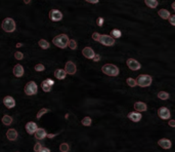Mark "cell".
<instances>
[{
    "label": "cell",
    "mask_w": 175,
    "mask_h": 152,
    "mask_svg": "<svg viewBox=\"0 0 175 152\" xmlns=\"http://www.w3.org/2000/svg\"><path fill=\"white\" fill-rule=\"evenodd\" d=\"M69 40H70L69 37L66 34H59V35L54 37L52 42H53L54 45H56L59 48H66L68 46Z\"/></svg>",
    "instance_id": "6da1fadb"
},
{
    "label": "cell",
    "mask_w": 175,
    "mask_h": 152,
    "mask_svg": "<svg viewBox=\"0 0 175 152\" xmlns=\"http://www.w3.org/2000/svg\"><path fill=\"white\" fill-rule=\"evenodd\" d=\"M101 71L107 76H118L119 68L114 64H106L101 67Z\"/></svg>",
    "instance_id": "7a4b0ae2"
},
{
    "label": "cell",
    "mask_w": 175,
    "mask_h": 152,
    "mask_svg": "<svg viewBox=\"0 0 175 152\" xmlns=\"http://www.w3.org/2000/svg\"><path fill=\"white\" fill-rule=\"evenodd\" d=\"M1 28L3 29V31L7 32V33H11V32H14L16 30V22L11 18L4 19L1 24Z\"/></svg>",
    "instance_id": "3957f363"
},
{
    "label": "cell",
    "mask_w": 175,
    "mask_h": 152,
    "mask_svg": "<svg viewBox=\"0 0 175 152\" xmlns=\"http://www.w3.org/2000/svg\"><path fill=\"white\" fill-rule=\"evenodd\" d=\"M135 80H136L137 85L141 86V88H146V86H149L152 84V78L149 75L143 74V75H139Z\"/></svg>",
    "instance_id": "277c9868"
},
{
    "label": "cell",
    "mask_w": 175,
    "mask_h": 152,
    "mask_svg": "<svg viewBox=\"0 0 175 152\" xmlns=\"http://www.w3.org/2000/svg\"><path fill=\"white\" fill-rule=\"evenodd\" d=\"M37 89H38V86H37L36 82L34 81H30L25 85V94L27 96H33V95L37 94Z\"/></svg>",
    "instance_id": "5b68a950"
},
{
    "label": "cell",
    "mask_w": 175,
    "mask_h": 152,
    "mask_svg": "<svg viewBox=\"0 0 175 152\" xmlns=\"http://www.w3.org/2000/svg\"><path fill=\"white\" fill-rule=\"evenodd\" d=\"M98 42H101V44H104L106 46H112L115 44V39L109 35H99Z\"/></svg>",
    "instance_id": "8992f818"
},
{
    "label": "cell",
    "mask_w": 175,
    "mask_h": 152,
    "mask_svg": "<svg viewBox=\"0 0 175 152\" xmlns=\"http://www.w3.org/2000/svg\"><path fill=\"white\" fill-rule=\"evenodd\" d=\"M65 71H66L67 74H70V75H74L77 72V67L75 65L74 62L69 61L66 63V66H65Z\"/></svg>",
    "instance_id": "52a82bcc"
},
{
    "label": "cell",
    "mask_w": 175,
    "mask_h": 152,
    "mask_svg": "<svg viewBox=\"0 0 175 152\" xmlns=\"http://www.w3.org/2000/svg\"><path fill=\"white\" fill-rule=\"evenodd\" d=\"M49 19L53 22H59L62 19V14L57 9H51L49 11Z\"/></svg>",
    "instance_id": "ba28073f"
},
{
    "label": "cell",
    "mask_w": 175,
    "mask_h": 152,
    "mask_svg": "<svg viewBox=\"0 0 175 152\" xmlns=\"http://www.w3.org/2000/svg\"><path fill=\"white\" fill-rule=\"evenodd\" d=\"M127 66L129 67V69H131V70H133V71H137V70H139V69L141 68L140 63L137 62L136 60H134V59H128L127 60Z\"/></svg>",
    "instance_id": "9c48e42d"
},
{
    "label": "cell",
    "mask_w": 175,
    "mask_h": 152,
    "mask_svg": "<svg viewBox=\"0 0 175 152\" xmlns=\"http://www.w3.org/2000/svg\"><path fill=\"white\" fill-rule=\"evenodd\" d=\"M158 115L162 119H169L170 116H171V113H170V110L167 107H161L158 110Z\"/></svg>",
    "instance_id": "30bf717a"
},
{
    "label": "cell",
    "mask_w": 175,
    "mask_h": 152,
    "mask_svg": "<svg viewBox=\"0 0 175 152\" xmlns=\"http://www.w3.org/2000/svg\"><path fill=\"white\" fill-rule=\"evenodd\" d=\"M53 84H54V81L52 80V79L47 78V79H45L44 81H42L41 88H42V89H43L44 92L48 93V92H50V91H51V88H52V85H53Z\"/></svg>",
    "instance_id": "8fae6325"
},
{
    "label": "cell",
    "mask_w": 175,
    "mask_h": 152,
    "mask_svg": "<svg viewBox=\"0 0 175 152\" xmlns=\"http://www.w3.org/2000/svg\"><path fill=\"white\" fill-rule=\"evenodd\" d=\"M3 104H4V106L7 107L8 109H11L16 106V101H14V99L12 98V97L6 96L3 98Z\"/></svg>",
    "instance_id": "7c38bea8"
},
{
    "label": "cell",
    "mask_w": 175,
    "mask_h": 152,
    "mask_svg": "<svg viewBox=\"0 0 175 152\" xmlns=\"http://www.w3.org/2000/svg\"><path fill=\"white\" fill-rule=\"evenodd\" d=\"M82 54H83L86 59H93L95 53H94L93 49H92L91 47L87 46V47H84V48L82 49Z\"/></svg>",
    "instance_id": "4fadbf2b"
},
{
    "label": "cell",
    "mask_w": 175,
    "mask_h": 152,
    "mask_svg": "<svg viewBox=\"0 0 175 152\" xmlns=\"http://www.w3.org/2000/svg\"><path fill=\"white\" fill-rule=\"evenodd\" d=\"M34 135H35V138H36L37 140H43V139L46 137L47 133H46V131L44 129H38L37 128L36 132L34 133Z\"/></svg>",
    "instance_id": "5bb4252c"
},
{
    "label": "cell",
    "mask_w": 175,
    "mask_h": 152,
    "mask_svg": "<svg viewBox=\"0 0 175 152\" xmlns=\"http://www.w3.org/2000/svg\"><path fill=\"white\" fill-rule=\"evenodd\" d=\"M36 129H37V124L33 123V121H30V123L26 124V131L29 135H34Z\"/></svg>",
    "instance_id": "9a60e30c"
},
{
    "label": "cell",
    "mask_w": 175,
    "mask_h": 152,
    "mask_svg": "<svg viewBox=\"0 0 175 152\" xmlns=\"http://www.w3.org/2000/svg\"><path fill=\"white\" fill-rule=\"evenodd\" d=\"M127 117H128L130 120L134 121V123H138L141 119V114L139 112H130V113H128Z\"/></svg>",
    "instance_id": "2e32d148"
},
{
    "label": "cell",
    "mask_w": 175,
    "mask_h": 152,
    "mask_svg": "<svg viewBox=\"0 0 175 152\" xmlns=\"http://www.w3.org/2000/svg\"><path fill=\"white\" fill-rule=\"evenodd\" d=\"M14 76L16 77H22L24 75V68H23V66L22 65H20V64H17L16 66L14 67Z\"/></svg>",
    "instance_id": "e0dca14e"
},
{
    "label": "cell",
    "mask_w": 175,
    "mask_h": 152,
    "mask_svg": "<svg viewBox=\"0 0 175 152\" xmlns=\"http://www.w3.org/2000/svg\"><path fill=\"white\" fill-rule=\"evenodd\" d=\"M6 138L9 141H16L17 139V132L14 129H11L7 131L6 133Z\"/></svg>",
    "instance_id": "ac0fdd59"
},
{
    "label": "cell",
    "mask_w": 175,
    "mask_h": 152,
    "mask_svg": "<svg viewBox=\"0 0 175 152\" xmlns=\"http://www.w3.org/2000/svg\"><path fill=\"white\" fill-rule=\"evenodd\" d=\"M158 144H159V146H161L163 149L171 148V141L168 140V139H166V138H163V139H161V140H159Z\"/></svg>",
    "instance_id": "d6986e66"
},
{
    "label": "cell",
    "mask_w": 175,
    "mask_h": 152,
    "mask_svg": "<svg viewBox=\"0 0 175 152\" xmlns=\"http://www.w3.org/2000/svg\"><path fill=\"white\" fill-rule=\"evenodd\" d=\"M134 109L137 112H142V111H146L147 110V106L146 103H142V102H136L134 104Z\"/></svg>",
    "instance_id": "ffe728a7"
},
{
    "label": "cell",
    "mask_w": 175,
    "mask_h": 152,
    "mask_svg": "<svg viewBox=\"0 0 175 152\" xmlns=\"http://www.w3.org/2000/svg\"><path fill=\"white\" fill-rule=\"evenodd\" d=\"M54 76H56L57 79L61 80V79L66 78L67 73H66V71H65L64 69H56V70L54 71Z\"/></svg>",
    "instance_id": "44dd1931"
},
{
    "label": "cell",
    "mask_w": 175,
    "mask_h": 152,
    "mask_svg": "<svg viewBox=\"0 0 175 152\" xmlns=\"http://www.w3.org/2000/svg\"><path fill=\"white\" fill-rule=\"evenodd\" d=\"M158 14H159V17H161L163 20H168V18L170 17V12L167 11V9H164V8L160 9L158 11Z\"/></svg>",
    "instance_id": "7402d4cb"
},
{
    "label": "cell",
    "mask_w": 175,
    "mask_h": 152,
    "mask_svg": "<svg viewBox=\"0 0 175 152\" xmlns=\"http://www.w3.org/2000/svg\"><path fill=\"white\" fill-rule=\"evenodd\" d=\"M144 3L147 7H151V8H156L158 6V1L157 0H144Z\"/></svg>",
    "instance_id": "603a6c76"
},
{
    "label": "cell",
    "mask_w": 175,
    "mask_h": 152,
    "mask_svg": "<svg viewBox=\"0 0 175 152\" xmlns=\"http://www.w3.org/2000/svg\"><path fill=\"white\" fill-rule=\"evenodd\" d=\"M1 121L4 126H11L12 123V118H11V116H9V115H4L2 117Z\"/></svg>",
    "instance_id": "cb8c5ba5"
},
{
    "label": "cell",
    "mask_w": 175,
    "mask_h": 152,
    "mask_svg": "<svg viewBox=\"0 0 175 152\" xmlns=\"http://www.w3.org/2000/svg\"><path fill=\"white\" fill-rule=\"evenodd\" d=\"M38 43H39V46L41 47V48H43V49H47V48H49V46H50L49 42L47 40H45V39H40Z\"/></svg>",
    "instance_id": "d4e9b609"
},
{
    "label": "cell",
    "mask_w": 175,
    "mask_h": 152,
    "mask_svg": "<svg viewBox=\"0 0 175 152\" xmlns=\"http://www.w3.org/2000/svg\"><path fill=\"white\" fill-rule=\"evenodd\" d=\"M81 123L83 124L84 126H91V123H92V120H91V118H90V117H84V118L82 119Z\"/></svg>",
    "instance_id": "484cf974"
},
{
    "label": "cell",
    "mask_w": 175,
    "mask_h": 152,
    "mask_svg": "<svg viewBox=\"0 0 175 152\" xmlns=\"http://www.w3.org/2000/svg\"><path fill=\"white\" fill-rule=\"evenodd\" d=\"M111 33H112V37H113V38H120V37H121V35H122L121 31H120V30H118V29L112 30Z\"/></svg>",
    "instance_id": "4316f807"
},
{
    "label": "cell",
    "mask_w": 175,
    "mask_h": 152,
    "mask_svg": "<svg viewBox=\"0 0 175 152\" xmlns=\"http://www.w3.org/2000/svg\"><path fill=\"white\" fill-rule=\"evenodd\" d=\"M47 112H49V110H48V109H47V108H42V109H40V110L38 111V113H37L36 117H37V118H38V119H40L42 116L44 115V114L47 113Z\"/></svg>",
    "instance_id": "83f0119b"
},
{
    "label": "cell",
    "mask_w": 175,
    "mask_h": 152,
    "mask_svg": "<svg viewBox=\"0 0 175 152\" xmlns=\"http://www.w3.org/2000/svg\"><path fill=\"white\" fill-rule=\"evenodd\" d=\"M158 98L161 100H168L169 99V94L166 92H160L158 94Z\"/></svg>",
    "instance_id": "f1b7e54d"
},
{
    "label": "cell",
    "mask_w": 175,
    "mask_h": 152,
    "mask_svg": "<svg viewBox=\"0 0 175 152\" xmlns=\"http://www.w3.org/2000/svg\"><path fill=\"white\" fill-rule=\"evenodd\" d=\"M68 45H69L70 48L72 49V51H74V49L77 48V41L75 40V39H71V40H69Z\"/></svg>",
    "instance_id": "f546056e"
},
{
    "label": "cell",
    "mask_w": 175,
    "mask_h": 152,
    "mask_svg": "<svg viewBox=\"0 0 175 152\" xmlns=\"http://www.w3.org/2000/svg\"><path fill=\"white\" fill-rule=\"evenodd\" d=\"M59 150L62 152H69L70 151V146L67 143H62L59 146Z\"/></svg>",
    "instance_id": "4dcf8cb0"
},
{
    "label": "cell",
    "mask_w": 175,
    "mask_h": 152,
    "mask_svg": "<svg viewBox=\"0 0 175 152\" xmlns=\"http://www.w3.org/2000/svg\"><path fill=\"white\" fill-rule=\"evenodd\" d=\"M127 83H128V85L130 88H134V86H136V80L133 78H131V77H129V78H127Z\"/></svg>",
    "instance_id": "1f68e13d"
},
{
    "label": "cell",
    "mask_w": 175,
    "mask_h": 152,
    "mask_svg": "<svg viewBox=\"0 0 175 152\" xmlns=\"http://www.w3.org/2000/svg\"><path fill=\"white\" fill-rule=\"evenodd\" d=\"M35 70L37 72H42L45 70V66H44L43 64H37L36 66H35Z\"/></svg>",
    "instance_id": "d6a6232c"
},
{
    "label": "cell",
    "mask_w": 175,
    "mask_h": 152,
    "mask_svg": "<svg viewBox=\"0 0 175 152\" xmlns=\"http://www.w3.org/2000/svg\"><path fill=\"white\" fill-rule=\"evenodd\" d=\"M14 58H16L17 60H23L24 54L21 53V51H16V53H14Z\"/></svg>",
    "instance_id": "836d02e7"
},
{
    "label": "cell",
    "mask_w": 175,
    "mask_h": 152,
    "mask_svg": "<svg viewBox=\"0 0 175 152\" xmlns=\"http://www.w3.org/2000/svg\"><path fill=\"white\" fill-rule=\"evenodd\" d=\"M168 20H169L170 24H171L172 26H175V14H170Z\"/></svg>",
    "instance_id": "e575fe53"
},
{
    "label": "cell",
    "mask_w": 175,
    "mask_h": 152,
    "mask_svg": "<svg viewBox=\"0 0 175 152\" xmlns=\"http://www.w3.org/2000/svg\"><path fill=\"white\" fill-rule=\"evenodd\" d=\"M41 147H42L41 144H40V143H36V144L34 145V151H35V152H38V151L40 150V149H41Z\"/></svg>",
    "instance_id": "d590c367"
},
{
    "label": "cell",
    "mask_w": 175,
    "mask_h": 152,
    "mask_svg": "<svg viewBox=\"0 0 175 152\" xmlns=\"http://www.w3.org/2000/svg\"><path fill=\"white\" fill-rule=\"evenodd\" d=\"M104 20L102 19V18H98L96 20V24H97V26H99V27H101L102 25H104Z\"/></svg>",
    "instance_id": "8d00e7d4"
},
{
    "label": "cell",
    "mask_w": 175,
    "mask_h": 152,
    "mask_svg": "<svg viewBox=\"0 0 175 152\" xmlns=\"http://www.w3.org/2000/svg\"><path fill=\"white\" fill-rule=\"evenodd\" d=\"M99 35H101V34H99L98 32H94V33L92 34V38H93V39H94V40H95V41H98Z\"/></svg>",
    "instance_id": "74e56055"
},
{
    "label": "cell",
    "mask_w": 175,
    "mask_h": 152,
    "mask_svg": "<svg viewBox=\"0 0 175 152\" xmlns=\"http://www.w3.org/2000/svg\"><path fill=\"white\" fill-rule=\"evenodd\" d=\"M99 60H101V56H99L98 54H94V57H93V61H94V62H98Z\"/></svg>",
    "instance_id": "f35d334b"
},
{
    "label": "cell",
    "mask_w": 175,
    "mask_h": 152,
    "mask_svg": "<svg viewBox=\"0 0 175 152\" xmlns=\"http://www.w3.org/2000/svg\"><path fill=\"white\" fill-rule=\"evenodd\" d=\"M38 152H50V150L48 148H45V147H41V149Z\"/></svg>",
    "instance_id": "ab89813d"
},
{
    "label": "cell",
    "mask_w": 175,
    "mask_h": 152,
    "mask_svg": "<svg viewBox=\"0 0 175 152\" xmlns=\"http://www.w3.org/2000/svg\"><path fill=\"white\" fill-rule=\"evenodd\" d=\"M56 136V134H47V135H46V137H47V138H49V139L54 138Z\"/></svg>",
    "instance_id": "60d3db41"
},
{
    "label": "cell",
    "mask_w": 175,
    "mask_h": 152,
    "mask_svg": "<svg viewBox=\"0 0 175 152\" xmlns=\"http://www.w3.org/2000/svg\"><path fill=\"white\" fill-rule=\"evenodd\" d=\"M85 1H87V2H89V3H98V1L99 0H85Z\"/></svg>",
    "instance_id": "b9f144b4"
},
{
    "label": "cell",
    "mask_w": 175,
    "mask_h": 152,
    "mask_svg": "<svg viewBox=\"0 0 175 152\" xmlns=\"http://www.w3.org/2000/svg\"><path fill=\"white\" fill-rule=\"evenodd\" d=\"M169 126H172V128H174L175 126V120H173V119H171V120L169 121Z\"/></svg>",
    "instance_id": "7bdbcfd3"
},
{
    "label": "cell",
    "mask_w": 175,
    "mask_h": 152,
    "mask_svg": "<svg viewBox=\"0 0 175 152\" xmlns=\"http://www.w3.org/2000/svg\"><path fill=\"white\" fill-rule=\"evenodd\" d=\"M24 2H25L26 4H29L30 2H31V0H24Z\"/></svg>",
    "instance_id": "ee69618b"
},
{
    "label": "cell",
    "mask_w": 175,
    "mask_h": 152,
    "mask_svg": "<svg viewBox=\"0 0 175 152\" xmlns=\"http://www.w3.org/2000/svg\"><path fill=\"white\" fill-rule=\"evenodd\" d=\"M22 45H23V43H17V47H21Z\"/></svg>",
    "instance_id": "f6af8a7d"
},
{
    "label": "cell",
    "mask_w": 175,
    "mask_h": 152,
    "mask_svg": "<svg viewBox=\"0 0 175 152\" xmlns=\"http://www.w3.org/2000/svg\"><path fill=\"white\" fill-rule=\"evenodd\" d=\"M172 9H175V3H172Z\"/></svg>",
    "instance_id": "bcb514c9"
}]
</instances>
